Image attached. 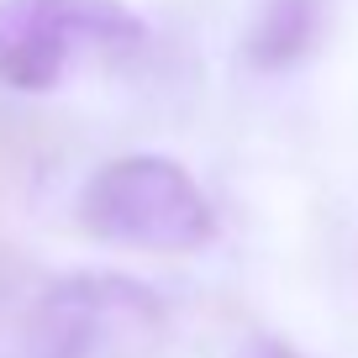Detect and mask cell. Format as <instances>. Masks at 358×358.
Listing matches in <instances>:
<instances>
[{
  "label": "cell",
  "instance_id": "3957f363",
  "mask_svg": "<svg viewBox=\"0 0 358 358\" xmlns=\"http://www.w3.org/2000/svg\"><path fill=\"white\" fill-rule=\"evenodd\" d=\"M143 37V16L122 0H0V85L43 95L79 58H122Z\"/></svg>",
  "mask_w": 358,
  "mask_h": 358
},
{
  "label": "cell",
  "instance_id": "7a4b0ae2",
  "mask_svg": "<svg viewBox=\"0 0 358 358\" xmlns=\"http://www.w3.org/2000/svg\"><path fill=\"white\" fill-rule=\"evenodd\" d=\"M79 227L95 243L137 253H195L216 237V211L201 179L158 153L101 164L79 190Z\"/></svg>",
  "mask_w": 358,
  "mask_h": 358
},
{
  "label": "cell",
  "instance_id": "6da1fadb",
  "mask_svg": "<svg viewBox=\"0 0 358 358\" xmlns=\"http://www.w3.org/2000/svg\"><path fill=\"white\" fill-rule=\"evenodd\" d=\"M169 332V306L143 280L79 268L43 285L22 316V358H153Z\"/></svg>",
  "mask_w": 358,
  "mask_h": 358
},
{
  "label": "cell",
  "instance_id": "277c9868",
  "mask_svg": "<svg viewBox=\"0 0 358 358\" xmlns=\"http://www.w3.org/2000/svg\"><path fill=\"white\" fill-rule=\"evenodd\" d=\"M327 27V0H258L243 37V64L258 74H280L311 58Z\"/></svg>",
  "mask_w": 358,
  "mask_h": 358
},
{
  "label": "cell",
  "instance_id": "5b68a950",
  "mask_svg": "<svg viewBox=\"0 0 358 358\" xmlns=\"http://www.w3.org/2000/svg\"><path fill=\"white\" fill-rule=\"evenodd\" d=\"M232 358H301V353H295L290 343H280V337H248Z\"/></svg>",
  "mask_w": 358,
  "mask_h": 358
}]
</instances>
